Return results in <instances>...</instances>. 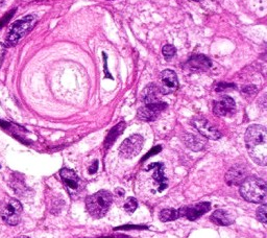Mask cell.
<instances>
[{"instance_id": "24", "label": "cell", "mask_w": 267, "mask_h": 238, "mask_svg": "<svg viewBox=\"0 0 267 238\" xmlns=\"http://www.w3.org/2000/svg\"><path fill=\"white\" fill-rule=\"evenodd\" d=\"M257 219L262 222L263 224H266L267 219H266V205L263 204L257 209Z\"/></svg>"}, {"instance_id": "19", "label": "cell", "mask_w": 267, "mask_h": 238, "mask_svg": "<svg viewBox=\"0 0 267 238\" xmlns=\"http://www.w3.org/2000/svg\"><path fill=\"white\" fill-rule=\"evenodd\" d=\"M11 186L14 189V191L22 197H25L30 192V189L26 186L24 181L20 178V175L15 174L11 180Z\"/></svg>"}, {"instance_id": "1", "label": "cell", "mask_w": 267, "mask_h": 238, "mask_svg": "<svg viewBox=\"0 0 267 238\" xmlns=\"http://www.w3.org/2000/svg\"><path fill=\"white\" fill-rule=\"evenodd\" d=\"M246 144L253 160L265 166L267 162V131L259 124L251 125L246 133Z\"/></svg>"}, {"instance_id": "17", "label": "cell", "mask_w": 267, "mask_h": 238, "mask_svg": "<svg viewBox=\"0 0 267 238\" xmlns=\"http://www.w3.org/2000/svg\"><path fill=\"white\" fill-rule=\"evenodd\" d=\"M160 90L157 85L150 84L148 85L142 92V100L144 104H151L160 102Z\"/></svg>"}, {"instance_id": "6", "label": "cell", "mask_w": 267, "mask_h": 238, "mask_svg": "<svg viewBox=\"0 0 267 238\" xmlns=\"http://www.w3.org/2000/svg\"><path fill=\"white\" fill-rule=\"evenodd\" d=\"M22 213V205L19 201L11 199L2 211V218L4 222L10 226H16L20 222Z\"/></svg>"}, {"instance_id": "20", "label": "cell", "mask_w": 267, "mask_h": 238, "mask_svg": "<svg viewBox=\"0 0 267 238\" xmlns=\"http://www.w3.org/2000/svg\"><path fill=\"white\" fill-rule=\"evenodd\" d=\"M125 128V122H120L118 123L117 125H115L110 132L108 136H106L105 138V141H104V146L106 148H109L112 146V144L115 142V140L117 139V137H119L121 134L123 129Z\"/></svg>"}, {"instance_id": "9", "label": "cell", "mask_w": 267, "mask_h": 238, "mask_svg": "<svg viewBox=\"0 0 267 238\" xmlns=\"http://www.w3.org/2000/svg\"><path fill=\"white\" fill-rule=\"evenodd\" d=\"M191 122H192V125L199 132L201 135L207 139L217 140L221 137L220 132L211 122H209L206 118H204L202 116L194 117Z\"/></svg>"}, {"instance_id": "27", "label": "cell", "mask_w": 267, "mask_h": 238, "mask_svg": "<svg viewBox=\"0 0 267 238\" xmlns=\"http://www.w3.org/2000/svg\"><path fill=\"white\" fill-rule=\"evenodd\" d=\"M5 54H6V46H5V44L0 43V66H2Z\"/></svg>"}, {"instance_id": "18", "label": "cell", "mask_w": 267, "mask_h": 238, "mask_svg": "<svg viewBox=\"0 0 267 238\" xmlns=\"http://www.w3.org/2000/svg\"><path fill=\"white\" fill-rule=\"evenodd\" d=\"M211 220L213 223H215L219 226H229V225H232L235 221L234 217L231 213H229L228 211L222 210V209L216 210L215 212L212 214Z\"/></svg>"}, {"instance_id": "15", "label": "cell", "mask_w": 267, "mask_h": 238, "mask_svg": "<svg viewBox=\"0 0 267 238\" xmlns=\"http://www.w3.org/2000/svg\"><path fill=\"white\" fill-rule=\"evenodd\" d=\"M212 65V62L210 61L209 58L205 57V56H195L192 57L188 63H187V66L190 70L193 71H205L208 70Z\"/></svg>"}, {"instance_id": "12", "label": "cell", "mask_w": 267, "mask_h": 238, "mask_svg": "<svg viewBox=\"0 0 267 238\" xmlns=\"http://www.w3.org/2000/svg\"><path fill=\"white\" fill-rule=\"evenodd\" d=\"M210 209H211L210 203H198L192 206L183 207L179 209V212H180V218L185 217L189 221H195L202 215H204L205 213H207L208 211H210Z\"/></svg>"}, {"instance_id": "34", "label": "cell", "mask_w": 267, "mask_h": 238, "mask_svg": "<svg viewBox=\"0 0 267 238\" xmlns=\"http://www.w3.org/2000/svg\"><path fill=\"white\" fill-rule=\"evenodd\" d=\"M105 238H108V237H105Z\"/></svg>"}, {"instance_id": "10", "label": "cell", "mask_w": 267, "mask_h": 238, "mask_svg": "<svg viewBox=\"0 0 267 238\" xmlns=\"http://www.w3.org/2000/svg\"><path fill=\"white\" fill-rule=\"evenodd\" d=\"M60 176L65 184V186L68 189V192L75 197L82 190V181L78 178V176L71 169L63 168L60 171Z\"/></svg>"}, {"instance_id": "8", "label": "cell", "mask_w": 267, "mask_h": 238, "mask_svg": "<svg viewBox=\"0 0 267 238\" xmlns=\"http://www.w3.org/2000/svg\"><path fill=\"white\" fill-rule=\"evenodd\" d=\"M158 88L161 94H170L176 91L179 88V81L175 72L170 69L164 70L159 76Z\"/></svg>"}, {"instance_id": "21", "label": "cell", "mask_w": 267, "mask_h": 238, "mask_svg": "<svg viewBox=\"0 0 267 238\" xmlns=\"http://www.w3.org/2000/svg\"><path fill=\"white\" fill-rule=\"evenodd\" d=\"M180 219V212L179 210L175 209H164L160 213V220L162 222H172Z\"/></svg>"}, {"instance_id": "29", "label": "cell", "mask_w": 267, "mask_h": 238, "mask_svg": "<svg viewBox=\"0 0 267 238\" xmlns=\"http://www.w3.org/2000/svg\"><path fill=\"white\" fill-rule=\"evenodd\" d=\"M97 167H98V162L95 161V162L93 163V165L89 168V172H90V174H94V172L97 170Z\"/></svg>"}, {"instance_id": "3", "label": "cell", "mask_w": 267, "mask_h": 238, "mask_svg": "<svg viewBox=\"0 0 267 238\" xmlns=\"http://www.w3.org/2000/svg\"><path fill=\"white\" fill-rule=\"evenodd\" d=\"M113 203V196L108 190H100L86 199V207L91 217L103 218Z\"/></svg>"}, {"instance_id": "22", "label": "cell", "mask_w": 267, "mask_h": 238, "mask_svg": "<svg viewBox=\"0 0 267 238\" xmlns=\"http://www.w3.org/2000/svg\"><path fill=\"white\" fill-rule=\"evenodd\" d=\"M138 208V202L136 199L128 198L124 204V210L127 213H132Z\"/></svg>"}, {"instance_id": "30", "label": "cell", "mask_w": 267, "mask_h": 238, "mask_svg": "<svg viewBox=\"0 0 267 238\" xmlns=\"http://www.w3.org/2000/svg\"><path fill=\"white\" fill-rule=\"evenodd\" d=\"M143 228H146V227H142V226H124V227H121L120 229H143Z\"/></svg>"}, {"instance_id": "31", "label": "cell", "mask_w": 267, "mask_h": 238, "mask_svg": "<svg viewBox=\"0 0 267 238\" xmlns=\"http://www.w3.org/2000/svg\"><path fill=\"white\" fill-rule=\"evenodd\" d=\"M4 4H5V0H0V7H3Z\"/></svg>"}, {"instance_id": "16", "label": "cell", "mask_w": 267, "mask_h": 238, "mask_svg": "<svg viewBox=\"0 0 267 238\" xmlns=\"http://www.w3.org/2000/svg\"><path fill=\"white\" fill-rule=\"evenodd\" d=\"M183 142L185 143V145L194 150V152H198L202 150L205 145H206V140L199 136L193 135V134H184L183 136Z\"/></svg>"}, {"instance_id": "25", "label": "cell", "mask_w": 267, "mask_h": 238, "mask_svg": "<svg viewBox=\"0 0 267 238\" xmlns=\"http://www.w3.org/2000/svg\"><path fill=\"white\" fill-rule=\"evenodd\" d=\"M257 92V88L255 86H248L242 90V93L248 95V96H253Z\"/></svg>"}, {"instance_id": "28", "label": "cell", "mask_w": 267, "mask_h": 238, "mask_svg": "<svg viewBox=\"0 0 267 238\" xmlns=\"http://www.w3.org/2000/svg\"><path fill=\"white\" fill-rule=\"evenodd\" d=\"M227 88H235V85H230V84H224V83H220L219 85H218V87H217V91H222V90H225V89H227Z\"/></svg>"}, {"instance_id": "2", "label": "cell", "mask_w": 267, "mask_h": 238, "mask_svg": "<svg viewBox=\"0 0 267 238\" xmlns=\"http://www.w3.org/2000/svg\"><path fill=\"white\" fill-rule=\"evenodd\" d=\"M240 194L248 202L264 204L267 199L266 183L260 178L248 177L240 184Z\"/></svg>"}, {"instance_id": "33", "label": "cell", "mask_w": 267, "mask_h": 238, "mask_svg": "<svg viewBox=\"0 0 267 238\" xmlns=\"http://www.w3.org/2000/svg\"><path fill=\"white\" fill-rule=\"evenodd\" d=\"M194 2H201V0H194Z\"/></svg>"}, {"instance_id": "4", "label": "cell", "mask_w": 267, "mask_h": 238, "mask_svg": "<svg viewBox=\"0 0 267 238\" xmlns=\"http://www.w3.org/2000/svg\"><path fill=\"white\" fill-rule=\"evenodd\" d=\"M38 19L35 15H29L18 21H16L9 31V34L6 39V47H12L18 44V42L30 33L34 26L36 25Z\"/></svg>"}, {"instance_id": "14", "label": "cell", "mask_w": 267, "mask_h": 238, "mask_svg": "<svg viewBox=\"0 0 267 238\" xmlns=\"http://www.w3.org/2000/svg\"><path fill=\"white\" fill-rule=\"evenodd\" d=\"M249 177L248 174V169L244 165L241 164H236L234 165L226 175V181L229 185H234V186H237V185L241 184L247 178Z\"/></svg>"}, {"instance_id": "32", "label": "cell", "mask_w": 267, "mask_h": 238, "mask_svg": "<svg viewBox=\"0 0 267 238\" xmlns=\"http://www.w3.org/2000/svg\"><path fill=\"white\" fill-rule=\"evenodd\" d=\"M16 238H30L28 236H19V237H16Z\"/></svg>"}, {"instance_id": "13", "label": "cell", "mask_w": 267, "mask_h": 238, "mask_svg": "<svg viewBox=\"0 0 267 238\" xmlns=\"http://www.w3.org/2000/svg\"><path fill=\"white\" fill-rule=\"evenodd\" d=\"M236 104L232 97L222 96L214 102L213 105V112L217 116H231L235 113Z\"/></svg>"}, {"instance_id": "11", "label": "cell", "mask_w": 267, "mask_h": 238, "mask_svg": "<svg viewBox=\"0 0 267 238\" xmlns=\"http://www.w3.org/2000/svg\"><path fill=\"white\" fill-rule=\"evenodd\" d=\"M166 108L167 103L162 101L151 104H144L142 108L138 110V118L143 121H153Z\"/></svg>"}, {"instance_id": "26", "label": "cell", "mask_w": 267, "mask_h": 238, "mask_svg": "<svg viewBox=\"0 0 267 238\" xmlns=\"http://www.w3.org/2000/svg\"><path fill=\"white\" fill-rule=\"evenodd\" d=\"M161 149H162V147H161V146H155V147H153V148H152L150 152H148V153H147V155H146V156L143 158V161H144V160H146V159H148L149 157H151V156H154V155H155V154H158L159 152H161Z\"/></svg>"}, {"instance_id": "23", "label": "cell", "mask_w": 267, "mask_h": 238, "mask_svg": "<svg viewBox=\"0 0 267 238\" xmlns=\"http://www.w3.org/2000/svg\"><path fill=\"white\" fill-rule=\"evenodd\" d=\"M162 52H163V55H164V57H165L166 59H171L172 57H174L175 52H176V49H175L174 46L168 44V45H165V46L163 47Z\"/></svg>"}, {"instance_id": "7", "label": "cell", "mask_w": 267, "mask_h": 238, "mask_svg": "<svg viewBox=\"0 0 267 238\" xmlns=\"http://www.w3.org/2000/svg\"><path fill=\"white\" fill-rule=\"evenodd\" d=\"M143 147V138L140 135H131L120 145V155L123 158L130 159L137 156Z\"/></svg>"}, {"instance_id": "5", "label": "cell", "mask_w": 267, "mask_h": 238, "mask_svg": "<svg viewBox=\"0 0 267 238\" xmlns=\"http://www.w3.org/2000/svg\"><path fill=\"white\" fill-rule=\"evenodd\" d=\"M146 169L151 171V175L147 177L149 183L152 186L153 192H162L168 186V179L165 176V167L163 163L149 164Z\"/></svg>"}]
</instances>
